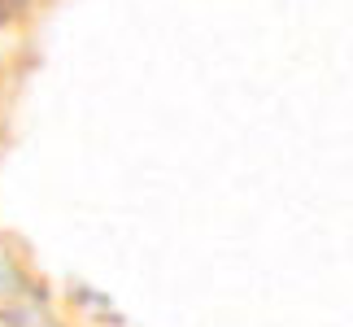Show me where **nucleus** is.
Listing matches in <instances>:
<instances>
[]
</instances>
